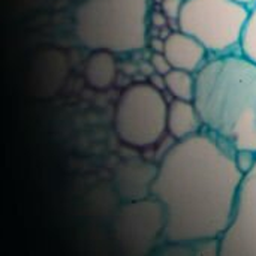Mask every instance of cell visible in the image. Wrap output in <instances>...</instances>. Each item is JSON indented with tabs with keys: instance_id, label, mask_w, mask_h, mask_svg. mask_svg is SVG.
<instances>
[{
	"instance_id": "1",
	"label": "cell",
	"mask_w": 256,
	"mask_h": 256,
	"mask_svg": "<svg viewBox=\"0 0 256 256\" xmlns=\"http://www.w3.org/2000/svg\"><path fill=\"white\" fill-rule=\"evenodd\" d=\"M244 170L238 156L206 129L164 154L152 196L165 208L168 244L214 243L230 228Z\"/></svg>"
},
{
	"instance_id": "2",
	"label": "cell",
	"mask_w": 256,
	"mask_h": 256,
	"mask_svg": "<svg viewBox=\"0 0 256 256\" xmlns=\"http://www.w3.org/2000/svg\"><path fill=\"white\" fill-rule=\"evenodd\" d=\"M204 129L242 158H256V63L238 52L210 57L195 74Z\"/></svg>"
},
{
	"instance_id": "3",
	"label": "cell",
	"mask_w": 256,
	"mask_h": 256,
	"mask_svg": "<svg viewBox=\"0 0 256 256\" xmlns=\"http://www.w3.org/2000/svg\"><path fill=\"white\" fill-rule=\"evenodd\" d=\"M148 0H84L74 15L75 34L90 51L135 52L148 44Z\"/></svg>"
},
{
	"instance_id": "4",
	"label": "cell",
	"mask_w": 256,
	"mask_h": 256,
	"mask_svg": "<svg viewBox=\"0 0 256 256\" xmlns=\"http://www.w3.org/2000/svg\"><path fill=\"white\" fill-rule=\"evenodd\" d=\"M249 6L238 0H184L178 30L198 39L213 56L240 51Z\"/></svg>"
},
{
	"instance_id": "5",
	"label": "cell",
	"mask_w": 256,
	"mask_h": 256,
	"mask_svg": "<svg viewBox=\"0 0 256 256\" xmlns=\"http://www.w3.org/2000/svg\"><path fill=\"white\" fill-rule=\"evenodd\" d=\"M168 104L162 90L152 82L128 86L114 110V129L122 142L146 148L154 146L168 130Z\"/></svg>"
},
{
	"instance_id": "6",
	"label": "cell",
	"mask_w": 256,
	"mask_h": 256,
	"mask_svg": "<svg viewBox=\"0 0 256 256\" xmlns=\"http://www.w3.org/2000/svg\"><path fill=\"white\" fill-rule=\"evenodd\" d=\"M165 208L156 198L126 202L117 214L116 230L120 243L130 252H146L165 232Z\"/></svg>"
},
{
	"instance_id": "7",
	"label": "cell",
	"mask_w": 256,
	"mask_h": 256,
	"mask_svg": "<svg viewBox=\"0 0 256 256\" xmlns=\"http://www.w3.org/2000/svg\"><path fill=\"white\" fill-rule=\"evenodd\" d=\"M220 256H256V158L244 171L234 219L219 240Z\"/></svg>"
},
{
	"instance_id": "8",
	"label": "cell",
	"mask_w": 256,
	"mask_h": 256,
	"mask_svg": "<svg viewBox=\"0 0 256 256\" xmlns=\"http://www.w3.org/2000/svg\"><path fill=\"white\" fill-rule=\"evenodd\" d=\"M159 165L142 159H132L117 166L114 189L124 202L140 201L152 196V188L158 177Z\"/></svg>"
},
{
	"instance_id": "9",
	"label": "cell",
	"mask_w": 256,
	"mask_h": 256,
	"mask_svg": "<svg viewBox=\"0 0 256 256\" xmlns=\"http://www.w3.org/2000/svg\"><path fill=\"white\" fill-rule=\"evenodd\" d=\"M164 52L174 69H183L196 74L210 58L206 46L194 36L177 30L171 32L164 40Z\"/></svg>"
},
{
	"instance_id": "10",
	"label": "cell",
	"mask_w": 256,
	"mask_h": 256,
	"mask_svg": "<svg viewBox=\"0 0 256 256\" xmlns=\"http://www.w3.org/2000/svg\"><path fill=\"white\" fill-rule=\"evenodd\" d=\"M168 132L172 138L184 140L201 130H204V124L201 116L194 104V100L174 99L168 104Z\"/></svg>"
},
{
	"instance_id": "11",
	"label": "cell",
	"mask_w": 256,
	"mask_h": 256,
	"mask_svg": "<svg viewBox=\"0 0 256 256\" xmlns=\"http://www.w3.org/2000/svg\"><path fill=\"white\" fill-rule=\"evenodd\" d=\"M117 63L114 52L105 50L92 51L84 64L86 82L94 90H105L116 81Z\"/></svg>"
},
{
	"instance_id": "12",
	"label": "cell",
	"mask_w": 256,
	"mask_h": 256,
	"mask_svg": "<svg viewBox=\"0 0 256 256\" xmlns=\"http://www.w3.org/2000/svg\"><path fill=\"white\" fill-rule=\"evenodd\" d=\"M195 74L183 69H171L165 75V86L174 99L194 100L195 98Z\"/></svg>"
},
{
	"instance_id": "13",
	"label": "cell",
	"mask_w": 256,
	"mask_h": 256,
	"mask_svg": "<svg viewBox=\"0 0 256 256\" xmlns=\"http://www.w3.org/2000/svg\"><path fill=\"white\" fill-rule=\"evenodd\" d=\"M240 52L256 63V3L249 8V15L240 40Z\"/></svg>"
},
{
	"instance_id": "14",
	"label": "cell",
	"mask_w": 256,
	"mask_h": 256,
	"mask_svg": "<svg viewBox=\"0 0 256 256\" xmlns=\"http://www.w3.org/2000/svg\"><path fill=\"white\" fill-rule=\"evenodd\" d=\"M183 4H184V0H162L160 2V10H162L165 18L177 21L180 14H182Z\"/></svg>"
},
{
	"instance_id": "15",
	"label": "cell",
	"mask_w": 256,
	"mask_h": 256,
	"mask_svg": "<svg viewBox=\"0 0 256 256\" xmlns=\"http://www.w3.org/2000/svg\"><path fill=\"white\" fill-rule=\"evenodd\" d=\"M150 64L154 69V72L156 74H160V75H166L172 69L171 63L166 58V56H165L164 51H153V54L150 57Z\"/></svg>"
},
{
	"instance_id": "16",
	"label": "cell",
	"mask_w": 256,
	"mask_h": 256,
	"mask_svg": "<svg viewBox=\"0 0 256 256\" xmlns=\"http://www.w3.org/2000/svg\"><path fill=\"white\" fill-rule=\"evenodd\" d=\"M150 82H152L156 88H159V90L166 88V86H165V75H160V74L152 75V76H150Z\"/></svg>"
},
{
	"instance_id": "17",
	"label": "cell",
	"mask_w": 256,
	"mask_h": 256,
	"mask_svg": "<svg viewBox=\"0 0 256 256\" xmlns=\"http://www.w3.org/2000/svg\"><path fill=\"white\" fill-rule=\"evenodd\" d=\"M238 2H242V3H244V4H248L249 8L252 6V4H255L256 0H238Z\"/></svg>"
}]
</instances>
